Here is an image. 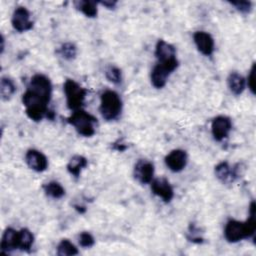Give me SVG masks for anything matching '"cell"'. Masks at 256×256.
I'll list each match as a JSON object with an SVG mask.
<instances>
[{
    "mask_svg": "<svg viewBox=\"0 0 256 256\" xmlns=\"http://www.w3.org/2000/svg\"><path fill=\"white\" fill-rule=\"evenodd\" d=\"M52 85L48 77L43 74L34 75L22 96L27 116L33 121H40L48 117V103L51 98Z\"/></svg>",
    "mask_w": 256,
    "mask_h": 256,
    "instance_id": "1",
    "label": "cell"
},
{
    "mask_svg": "<svg viewBox=\"0 0 256 256\" xmlns=\"http://www.w3.org/2000/svg\"><path fill=\"white\" fill-rule=\"evenodd\" d=\"M256 220H255V203L250 205L249 218L245 222L237 220H229L224 229L225 239L230 243L238 242L244 238H248L255 234Z\"/></svg>",
    "mask_w": 256,
    "mask_h": 256,
    "instance_id": "2",
    "label": "cell"
},
{
    "mask_svg": "<svg viewBox=\"0 0 256 256\" xmlns=\"http://www.w3.org/2000/svg\"><path fill=\"white\" fill-rule=\"evenodd\" d=\"M155 56L158 60L157 64L167 70L170 74L178 66L175 47L164 40H159L157 42L155 48Z\"/></svg>",
    "mask_w": 256,
    "mask_h": 256,
    "instance_id": "3",
    "label": "cell"
},
{
    "mask_svg": "<svg viewBox=\"0 0 256 256\" xmlns=\"http://www.w3.org/2000/svg\"><path fill=\"white\" fill-rule=\"evenodd\" d=\"M68 122L82 136L91 137L95 134V124L97 123V119L81 109L74 111L68 118Z\"/></svg>",
    "mask_w": 256,
    "mask_h": 256,
    "instance_id": "4",
    "label": "cell"
},
{
    "mask_svg": "<svg viewBox=\"0 0 256 256\" xmlns=\"http://www.w3.org/2000/svg\"><path fill=\"white\" fill-rule=\"evenodd\" d=\"M122 110V101L119 95L111 90L102 93L100 100V112L104 119H116Z\"/></svg>",
    "mask_w": 256,
    "mask_h": 256,
    "instance_id": "5",
    "label": "cell"
},
{
    "mask_svg": "<svg viewBox=\"0 0 256 256\" xmlns=\"http://www.w3.org/2000/svg\"><path fill=\"white\" fill-rule=\"evenodd\" d=\"M64 93L68 108L76 111L83 105L87 91L74 80L67 79L64 83Z\"/></svg>",
    "mask_w": 256,
    "mask_h": 256,
    "instance_id": "6",
    "label": "cell"
},
{
    "mask_svg": "<svg viewBox=\"0 0 256 256\" xmlns=\"http://www.w3.org/2000/svg\"><path fill=\"white\" fill-rule=\"evenodd\" d=\"M12 26L18 32H25L33 27V22L30 20V13L25 7H17L12 15Z\"/></svg>",
    "mask_w": 256,
    "mask_h": 256,
    "instance_id": "7",
    "label": "cell"
},
{
    "mask_svg": "<svg viewBox=\"0 0 256 256\" xmlns=\"http://www.w3.org/2000/svg\"><path fill=\"white\" fill-rule=\"evenodd\" d=\"M232 129V122L227 116H217L211 124V131L216 141H222L226 138Z\"/></svg>",
    "mask_w": 256,
    "mask_h": 256,
    "instance_id": "8",
    "label": "cell"
},
{
    "mask_svg": "<svg viewBox=\"0 0 256 256\" xmlns=\"http://www.w3.org/2000/svg\"><path fill=\"white\" fill-rule=\"evenodd\" d=\"M154 175V165L148 160H139L134 167V176L141 184L151 183Z\"/></svg>",
    "mask_w": 256,
    "mask_h": 256,
    "instance_id": "9",
    "label": "cell"
},
{
    "mask_svg": "<svg viewBox=\"0 0 256 256\" xmlns=\"http://www.w3.org/2000/svg\"><path fill=\"white\" fill-rule=\"evenodd\" d=\"M152 192L163 199L164 202H170L174 196V191L166 178H156L151 182Z\"/></svg>",
    "mask_w": 256,
    "mask_h": 256,
    "instance_id": "10",
    "label": "cell"
},
{
    "mask_svg": "<svg viewBox=\"0 0 256 256\" xmlns=\"http://www.w3.org/2000/svg\"><path fill=\"white\" fill-rule=\"evenodd\" d=\"M25 161L32 170L37 172H43L48 167V160L46 156L35 149H30L27 151L25 155Z\"/></svg>",
    "mask_w": 256,
    "mask_h": 256,
    "instance_id": "11",
    "label": "cell"
},
{
    "mask_svg": "<svg viewBox=\"0 0 256 256\" xmlns=\"http://www.w3.org/2000/svg\"><path fill=\"white\" fill-rule=\"evenodd\" d=\"M165 163L171 171L179 172L183 170L187 164V154L184 150L175 149L165 157Z\"/></svg>",
    "mask_w": 256,
    "mask_h": 256,
    "instance_id": "12",
    "label": "cell"
},
{
    "mask_svg": "<svg viewBox=\"0 0 256 256\" xmlns=\"http://www.w3.org/2000/svg\"><path fill=\"white\" fill-rule=\"evenodd\" d=\"M197 49L205 56L212 55L214 51V40L210 34L204 31H197L193 35Z\"/></svg>",
    "mask_w": 256,
    "mask_h": 256,
    "instance_id": "13",
    "label": "cell"
},
{
    "mask_svg": "<svg viewBox=\"0 0 256 256\" xmlns=\"http://www.w3.org/2000/svg\"><path fill=\"white\" fill-rule=\"evenodd\" d=\"M18 237L19 231L13 228H7L2 236L1 240V252L8 253L14 249L18 248Z\"/></svg>",
    "mask_w": 256,
    "mask_h": 256,
    "instance_id": "14",
    "label": "cell"
},
{
    "mask_svg": "<svg viewBox=\"0 0 256 256\" xmlns=\"http://www.w3.org/2000/svg\"><path fill=\"white\" fill-rule=\"evenodd\" d=\"M215 174L223 183L232 182L237 177L236 168H231L227 162H220L218 165H216Z\"/></svg>",
    "mask_w": 256,
    "mask_h": 256,
    "instance_id": "15",
    "label": "cell"
},
{
    "mask_svg": "<svg viewBox=\"0 0 256 256\" xmlns=\"http://www.w3.org/2000/svg\"><path fill=\"white\" fill-rule=\"evenodd\" d=\"M170 75V73L165 70L160 65H155L151 72V83L155 88H163L166 84L167 77Z\"/></svg>",
    "mask_w": 256,
    "mask_h": 256,
    "instance_id": "16",
    "label": "cell"
},
{
    "mask_svg": "<svg viewBox=\"0 0 256 256\" xmlns=\"http://www.w3.org/2000/svg\"><path fill=\"white\" fill-rule=\"evenodd\" d=\"M227 82H228V87L230 91L235 95H240L245 89L246 81L244 77L237 72L230 73V75L228 76Z\"/></svg>",
    "mask_w": 256,
    "mask_h": 256,
    "instance_id": "17",
    "label": "cell"
},
{
    "mask_svg": "<svg viewBox=\"0 0 256 256\" xmlns=\"http://www.w3.org/2000/svg\"><path fill=\"white\" fill-rule=\"evenodd\" d=\"M88 164L87 159L81 155H74L67 164V170L74 177H79L82 169H84Z\"/></svg>",
    "mask_w": 256,
    "mask_h": 256,
    "instance_id": "18",
    "label": "cell"
},
{
    "mask_svg": "<svg viewBox=\"0 0 256 256\" xmlns=\"http://www.w3.org/2000/svg\"><path fill=\"white\" fill-rule=\"evenodd\" d=\"M74 6L87 17H95L97 15V2L89 0L74 1Z\"/></svg>",
    "mask_w": 256,
    "mask_h": 256,
    "instance_id": "19",
    "label": "cell"
},
{
    "mask_svg": "<svg viewBox=\"0 0 256 256\" xmlns=\"http://www.w3.org/2000/svg\"><path fill=\"white\" fill-rule=\"evenodd\" d=\"M34 241V236L32 232L26 228H23L19 231L18 237V249L22 251H29Z\"/></svg>",
    "mask_w": 256,
    "mask_h": 256,
    "instance_id": "20",
    "label": "cell"
},
{
    "mask_svg": "<svg viewBox=\"0 0 256 256\" xmlns=\"http://www.w3.org/2000/svg\"><path fill=\"white\" fill-rule=\"evenodd\" d=\"M16 91V86L14 84V82L7 77H3L1 79V83H0V94H1V98L3 100H8L12 97V95L15 93Z\"/></svg>",
    "mask_w": 256,
    "mask_h": 256,
    "instance_id": "21",
    "label": "cell"
},
{
    "mask_svg": "<svg viewBox=\"0 0 256 256\" xmlns=\"http://www.w3.org/2000/svg\"><path fill=\"white\" fill-rule=\"evenodd\" d=\"M43 189H44V192L46 193V195H48L54 199H59V198L63 197L65 194V189L61 186V184H59L58 182H55V181L46 183L45 185H43Z\"/></svg>",
    "mask_w": 256,
    "mask_h": 256,
    "instance_id": "22",
    "label": "cell"
},
{
    "mask_svg": "<svg viewBox=\"0 0 256 256\" xmlns=\"http://www.w3.org/2000/svg\"><path fill=\"white\" fill-rule=\"evenodd\" d=\"M57 254L59 256H69L78 254V250L74 244H72L69 240L63 239L57 246Z\"/></svg>",
    "mask_w": 256,
    "mask_h": 256,
    "instance_id": "23",
    "label": "cell"
},
{
    "mask_svg": "<svg viewBox=\"0 0 256 256\" xmlns=\"http://www.w3.org/2000/svg\"><path fill=\"white\" fill-rule=\"evenodd\" d=\"M58 53L66 60H72L76 57L77 49L72 43H64L58 50Z\"/></svg>",
    "mask_w": 256,
    "mask_h": 256,
    "instance_id": "24",
    "label": "cell"
},
{
    "mask_svg": "<svg viewBox=\"0 0 256 256\" xmlns=\"http://www.w3.org/2000/svg\"><path fill=\"white\" fill-rule=\"evenodd\" d=\"M105 75H106V78L112 83L118 84L121 82V79H122L121 71L119 68L115 66H109L105 71Z\"/></svg>",
    "mask_w": 256,
    "mask_h": 256,
    "instance_id": "25",
    "label": "cell"
},
{
    "mask_svg": "<svg viewBox=\"0 0 256 256\" xmlns=\"http://www.w3.org/2000/svg\"><path fill=\"white\" fill-rule=\"evenodd\" d=\"M95 243L94 237L89 232H82L79 236V244L84 248H89Z\"/></svg>",
    "mask_w": 256,
    "mask_h": 256,
    "instance_id": "26",
    "label": "cell"
},
{
    "mask_svg": "<svg viewBox=\"0 0 256 256\" xmlns=\"http://www.w3.org/2000/svg\"><path fill=\"white\" fill-rule=\"evenodd\" d=\"M231 5L235 6V8L237 10H239L240 12H243V13H247L251 10V2L250 1H233V2H230Z\"/></svg>",
    "mask_w": 256,
    "mask_h": 256,
    "instance_id": "27",
    "label": "cell"
},
{
    "mask_svg": "<svg viewBox=\"0 0 256 256\" xmlns=\"http://www.w3.org/2000/svg\"><path fill=\"white\" fill-rule=\"evenodd\" d=\"M255 63H253L251 69H250V73L248 75L247 78V84H248V88L250 89L252 94H255Z\"/></svg>",
    "mask_w": 256,
    "mask_h": 256,
    "instance_id": "28",
    "label": "cell"
},
{
    "mask_svg": "<svg viewBox=\"0 0 256 256\" xmlns=\"http://www.w3.org/2000/svg\"><path fill=\"white\" fill-rule=\"evenodd\" d=\"M99 3H100L101 5L107 7L108 9H113V8L115 7V5H116V1H108V0H106V1H100Z\"/></svg>",
    "mask_w": 256,
    "mask_h": 256,
    "instance_id": "29",
    "label": "cell"
}]
</instances>
